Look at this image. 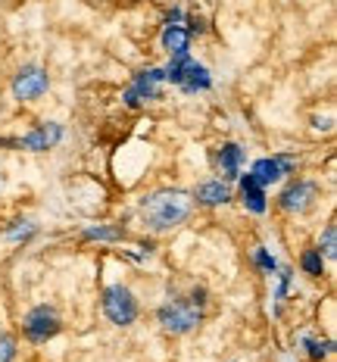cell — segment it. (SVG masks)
Listing matches in <instances>:
<instances>
[{
	"label": "cell",
	"instance_id": "9",
	"mask_svg": "<svg viewBox=\"0 0 337 362\" xmlns=\"http://www.w3.org/2000/svg\"><path fill=\"white\" fill-rule=\"evenodd\" d=\"M290 172H294V160H290V156H272V160H256L250 175L266 187V185H272V181L290 175Z\"/></svg>",
	"mask_w": 337,
	"mask_h": 362
},
{
	"label": "cell",
	"instance_id": "13",
	"mask_svg": "<svg viewBox=\"0 0 337 362\" xmlns=\"http://www.w3.org/2000/svg\"><path fill=\"white\" fill-rule=\"evenodd\" d=\"M197 200L203 203V206H222V203L231 200V187L225 185V181H206V185H200Z\"/></svg>",
	"mask_w": 337,
	"mask_h": 362
},
{
	"label": "cell",
	"instance_id": "2",
	"mask_svg": "<svg viewBox=\"0 0 337 362\" xmlns=\"http://www.w3.org/2000/svg\"><path fill=\"white\" fill-rule=\"evenodd\" d=\"M156 315L169 334H187L203 322V291H194L191 300H169L166 306H160Z\"/></svg>",
	"mask_w": 337,
	"mask_h": 362
},
{
	"label": "cell",
	"instance_id": "20",
	"mask_svg": "<svg viewBox=\"0 0 337 362\" xmlns=\"http://www.w3.org/2000/svg\"><path fill=\"white\" fill-rule=\"evenodd\" d=\"M256 262H259V266L266 269V272H275V259H272V256H268L266 250H262V247L256 250Z\"/></svg>",
	"mask_w": 337,
	"mask_h": 362
},
{
	"label": "cell",
	"instance_id": "21",
	"mask_svg": "<svg viewBox=\"0 0 337 362\" xmlns=\"http://www.w3.org/2000/svg\"><path fill=\"white\" fill-rule=\"evenodd\" d=\"M0 185H4V172H0Z\"/></svg>",
	"mask_w": 337,
	"mask_h": 362
},
{
	"label": "cell",
	"instance_id": "7",
	"mask_svg": "<svg viewBox=\"0 0 337 362\" xmlns=\"http://www.w3.org/2000/svg\"><path fill=\"white\" fill-rule=\"evenodd\" d=\"M47 85H50V78L41 66H25V69H19L16 78H13V94H16L19 100H37V97L47 90Z\"/></svg>",
	"mask_w": 337,
	"mask_h": 362
},
{
	"label": "cell",
	"instance_id": "19",
	"mask_svg": "<svg viewBox=\"0 0 337 362\" xmlns=\"http://www.w3.org/2000/svg\"><path fill=\"white\" fill-rule=\"evenodd\" d=\"M306 346H309V356L312 359H321V356H328L331 353V341H306Z\"/></svg>",
	"mask_w": 337,
	"mask_h": 362
},
{
	"label": "cell",
	"instance_id": "5",
	"mask_svg": "<svg viewBox=\"0 0 337 362\" xmlns=\"http://www.w3.org/2000/svg\"><path fill=\"white\" fill-rule=\"evenodd\" d=\"M59 328H63V322H59L57 309H50V306H37L25 315V337L35 344H44V341H50V337H57Z\"/></svg>",
	"mask_w": 337,
	"mask_h": 362
},
{
	"label": "cell",
	"instance_id": "17",
	"mask_svg": "<svg viewBox=\"0 0 337 362\" xmlns=\"http://www.w3.org/2000/svg\"><path fill=\"white\" fill-rule=\"evenodd\" d=\"M321 250H325L328 259H334V256H337V228H334V225H328V228H325V238H321Z\"/></svg>",
	"mask_w": 337,
	"mask_h": 362
},
{
	"label": "cell",
	"instance_id": "16",
	"mask_svg": "<svg viewBox=\"0 0 337 362\" xmlns=\"http://www.w3.org/2000/svg\"><path fill=\"white\" fill-rule=\"evenodd\" d=\"M85 238L88 240H119V238H122V231H119V228H100V225H97V228L85 231Z\"/></svg>",
	"mask_w": 337,
	"mask_h": 362
},
{
	"label": "cell",
	"instance_id": "12",
	"mask_svg": "<svg viewBox=\"0 0 337 362\" xmlns=\"http://www.w3.org/2000/svg\"><path fill=\"white\" fill-rule=\"evenodd\" d=\"M187 44H191V32L182 22H169L166 32H162V47L175 57V54H187Z\"/></svg>",
	"mask_w": 337,
	"mask_h": 362
},
{
	"label": "cell",
	"instance_id": "10",
	"mask_svg": "<svg viewBox=\"0 0 337 362\" xmlns=\"http://www.w3.org/2000/svg\"><path fill=\"white\" fill-rule=\"evenodd\" d=\"M59 138H63V128L54 125V122H44V125H37L32 134H25V138L19 141V147H25V150H50Z\"/></svg>",
	"mask_w": 337,
	"mask_h": 362
},
{
	"label": "cell",
	"instance_id": "6",
	"mask_svg": "<svg viewBox=\"0 0 337 362\" xmlns=\"http://www.w3.org/2000/svg\"><path fill=\"white\" fill-rule=\"evenodd\" d=\"M166 81V72L162 69H147L141 72L138 78H134V85L129 88V94H125V103H129L131 110L144 107L147 100H156L160 97V85Z\"/></svg>",
	"mask_w": 337,
	"mask_h": 362
},
{
	"label": "cell",
	"instance_id": "4",
	"mask_svg": "<svg viewBox=\"0 0 337 362\" xmlns=\"http://www.w3.org/2000/svg\"><path fill=\"white\" fill-rule=\"evenodd\" d=\"M162 72H166V78L172 85H178L184 90H206L209 88V69L200 63H194L187 54H175L169 63V69H162Z\"/></svg>",
	"mask_w": 337,
	"mask_h": 362
},
{
	"label": "cell",
	"instance_id": "3",
	"mask_svg": "<svg viewBox=\"0 0 337 362\" xmlns=\"http://www.w3.org/2000/svg\"><path fill=\"white\" fill-rule=\"evenodd\" d=\"M103 313H107V319L112 325L125 328L138 319V300H134V293L125 284H110L103 291Z\"/></svg>",
	"mask_w": 337,
	"mask_h": 362
},
{
	"label": "cell",
	"instance_id": "11",
	"mask_svg": "<svg viewBox=\"0 0 337 362\" xmlns=\"http://www.w3.org/2000/svg\"><path fill=\"white\" fill-rule=\"evenodd\" d=\"M241 197H244V206L250 209V213H266V191H262V185L253 175H244L241 178Z\"/></svg>",
	"mask_w": 337,
	"mask_h": 362
},
{
	"label": "cell",
	"instance_id": "15",
	"mask_svg": "<svg viewBox=\"0 0 337 362\" xmlns=\"http://www.w3.org/2000/svg\"><path fill=\"white\" fill-rule=\"evenodd\" d=\"M303 272L312 278H319L325 272V262H321V250H306L303 253Z\"/></svg>",
	"mask_w": 337,
	"mask_h": 362
},
{
	"label": "cell",
	"instance_id": "1",
	"mask_svg": "<svg viewBox=\"0 0 337 362\" xmlns=\"http://www.w3.org/2000/svg\"><path fill=\"white\" fill-rule=\"evenodd\" d=\"M194 209V197L178 187H166V191H153L141 203V216H144L150 231H172L182 225Z\"/></svg>",
	"mask_w": 337,
	"mask_h": 362
},
{
	"label": "cell",
	"instance_id": "8",
	"mask_svg": "<svg viewBox=\"0 0 337 362\" xmlns=\"http://www.w3.org/2000/svg\"><path fill=\"white\" fill-rule=\"evenodd\" d=\"M278 200H281V209H288V213H309L319 200V187L312 181H294L290 187H284Z\"/></svg>",
	"mask_w": 337,
	"mask_h": 362
},
{
	"label": "cell",
	"instance_id": "18",
	"mask_svg": "<svg viewBox=\"0 0 337 362\" xmlns=\"http://www.w3.org/2000/svg\"><path fill=\"white\" fill-rule=\"evenodd\" d=\"M16 359V341L10 334H0V362H13Z\"/></svg>",
	"mask_w": 337,
	"mask_h": 362
},
{
	"label": "cell",
	"instance_id": "14",
	"mask_svg": "<svg viewBox=\"0 0 337 362\" xmlns=\"http://www.w3.org/2000/svg\"><path fill=\"white\" fill-rule=\"evenodd\" d=\"M241 163H244V150L237 144H225L219 150V169H222V178H237L241 172Z\"/></svg>",
	"mask_w": 337,
	"mask_h": 362
}]
</instances>
